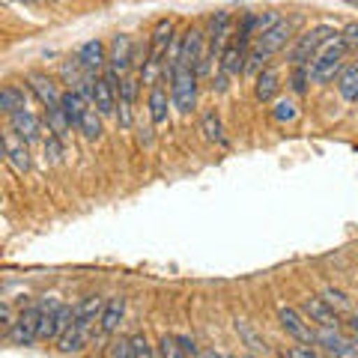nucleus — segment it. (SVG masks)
Here are the masks:
<instances>
[{
  "instance_id": "f257e3e1",
  "label": "nucleus",
  "mask_w": 358,
  "mask_h": 358,
  "mask_svg": "<svg viewBox=\"0 0 358 358\" xmlns=\"http://www.w3.org/2000/svg\"><path fill=\"white\" fill-rule=\"evenodd\" d=\"M105 305H108V301L99 299V296H87L84 301H78V305H75V320L69 322V329H66L63 338L57 341V350H60L63 355L81 352L84 346L90 343L93 331L99 329V322H102Z\"/></svg>"
},
{
  "instance_id": "f03ea898",
  "label": "nucleus",
  "mask_w": 358,
  "mask_h": 358,
  "mask_svg": "<svg viewBox=\"0 0 358 358\" xmlns=\"http://www.w3.org/2000/svg\"><path fill=\"white\" fill-rule=\"evenodd\" d=\"M164 81H171L173 108L179 114H192L197 105V81H200L197 69H192V66H185V63H173V66H167Z\"/></svg>"
},
{
  "instance_id": "7ed1b4c3",
  "label": "nucleus",
  "mask_w": 358,
  "mask_h": 358,
  "mask_svg": "<svg viewBox=\"0 0 358 358\" xmlns=\"http://www.w3.org/2000/svg\"><path fill=\"white\" fill-rule=\"evenodd\" d=\"M346 51H350V45H346L341 36H334L331 42L322 45L320 54L310 60V81L313 84H329V81H334V75L343 72Z\"/></svg>"
},
{
  "instance_id": "20e7f679",
  "label": "nucleus",
  "mask_w": 358,
  "mask_h": 358,
  "mask_svg": "<svg viewBox=\"0 0 358 358\" xmlns=\"http://www.w3.org/2000/svg\"><path fill=\"white\" fill-rule=\"evenodd\" d=\"M334 36H338V30L331 24H320V27L305 30L301 36H296L293 48H289V66H310V60L320 54L322 45L331 42Z\"/></svg>"
},
{
  "instance_id": "39448f33",
  "label": "nucleus",
  "mask_w": 358,
  "mask_h": 358,
  "mask_svg": "<svg viewBox=\"0 0 358 358\" xmlns=\"http://www.w3.org/2000/svg\"><path fill=\"white\" fill-rule=\"evenodd\" d=\"M42 322H39V341H60L63 331L69 329V322L75 320V308L63 305L57 299L42 301Z\"/></svg>"
},
{
  "instance_id": "423d86ee",
  "label": "nucleus",
  "mask_w": 358,
  "mask_h": 358,
  "mask_svg": "<svg viewBox=\"0 0 358 358\" xmlns=\"http://www.w3.org/2000/svg\"><path fill=\"white\" fill-rule=\"evenodd\" d=\"M134 57H138V42L129 33H117L108 45V72H114L117 78H126L134 66Z\"/></svg>"
},
{
  "instance_id": "0eeeda50",
  "label": "nucleus",
  "mask_w": 358,
  "mask_h": 358,
  "mask_svg": "<svg viewBox=\"0 0 358 358\" xmlns=\"http://www.w3.org/2000/svg\"><path fill=\"white\" fill-rule=\"evenodd\" d=\"M39 322H42V308L39 305H27L21 308V313L15 317V326L6 331V338L15 346H30L39 341Z\"/></svg>"
},
{
  "instance_id": "6e6552de",
  "label": "nucleus",
  "mask_w": 358,
  "mask_h": 358,
  "mask_svg": "<svg viewBox=\"0 0 358 358\" xmlns=\"http://www.w3.org/2000/svg\"><path fill=\"white\" fill-rule=\"evenodd\" d=\"M120 81L114 72L99 75L96 78V87H93V108L99 110L102 117H117V99H120Z\"/></svg>"
},
{
  "instance_id": "1a4fd4ad",
  "label": "nucleus",
  "mask_w": 358,
  "mask_h": 358,
  "mask_svg": "<svg viewBox=\"0 0 358 358\" xmlns=\"http://www.w3.org/2000/svg\"><path fill=\"white\" fill-rule=\"evenodd\" d=\"M278 320H281V329L299 343H317V331L310 329L308 317L299 308H281L278 310Z\"/></svg>"
},
{
  "instance_id": "9d476101",
  "label": "nucleus",
  "mask_w": 358,
  "mask_h": 358,
  "mask_svg": "<svg viewBox=\"0 0 358 358\" xmlns=\"http://www.w3.org/2000/svg\"><path fill=\"white\" fill-rule=\"evenodd\" d=\"M30 143L27 141H21L18 134L13 129H6L3 131V152H6V164H9V171H13L15 176H24L30 171Z\"/></svg>"
},
{
  "instance_id": "9b49d317",
  "label": "nucleus",
  "mask_w": 358,
  "mask_h": 358,
  "mask_svg": "<svg viewBox=\"0 0 358 358\" xmlns=\"http://www.w3.org/2000/svg\"><path fill=\"white\" fill-rule=\"evenodd\" d=\"M317 346L331 358H358V343L343 338L338 329H320L317 331Z\"/></svg>"
},
{
  "instance_id": "f8f14e48",
  "label": "nucleus",
  "mask_w": 358,
  "mask_h": 358,
  "mask_svg": "<svg viewBox=\"0 0 358 358\" xmlns=\"http://www.w3.org/2000/svg\"><path fill=\"white\" fill-rule=\"evenodd\" d=\"M299 310L305 313L310 322H317L320 329H341V313L334 310L322 296H308L305 301H301Z\"/></svg>"
},
{
  "instance_id": "ddd939ff",
  "label": "nucleus",
  "mask_w": 358,
  "mask_h": 358,
  "mask_svg": "<svg viewBox=\"0 0 358 358\" xmlns=\"http://www.w3.org/2000/svg\"><path fill=\"white\" fill-rule=\"evenodd\" d=\"M138 75H126L120 81V99H117V122L120 129H131L134 126V99H138Z\"/></svg>"
},
{
  "instance_id": "4468645a",
  "label": "nucleus",
  "mask_w": 358,
  "mask_h": 358,
  "mask_svg": "<svg viewBox=\"0 0 358 358\" xmlns=\"http://www.w3.org/2000/svg\"><path fill=\"white\" fill-rule=\"evenodd\" d=\"M75 57H78V63L84 66L87 75L99 78V75H105V69H108V45L102 39H90V42H84L81 48H78Z\"/></svg>"
},
{
  "instance_id": "2eb2a0df",
  "label": "nucleus",
  "mask_w": 358,
  "mask_h": 358,
  "mask_svg": "<svg viewBox=\"0 0 358 358\" xmlns=\"http://www.w3.org/2000/svg\"><path fill=\"white\" fill-rule=\"evenodd\" d=\"M27 87H30V93L42 102V108H60L63 105V93H60V87H57V81H54L51 75L30 72L27 75Z\"/></svg>"
},
{
  "instance_id": "dca6fc26",
  "label": "nucleus",
  "mask_w": 358,
  "mask_h": 358,
  "mask_svg": "<svg viewBox=\"0 0 358 358\" xmlns=\"http://www.w3.org/2000/svg\"><path fill=\"white\" fill-rule=\"evenodd\" d=\"M9 129H13L21 141H27V143H39L45 141V134H42V120L33 114V110H18V114H9Z\"/></svg>"
},
{
  "instance_id": "f3484780",
  "label": "nucleus",
  "mask_w": 358,
  "mask_h": 358,
  "mask_svg": "<svg viewBox=\"0 0 358 358\" xmlns=\"http://www.w3.org/2000/svg\"><path fill=\"white\" fill-rule=\"evenodd\" d=\"M122 317H126V299H122V296L108 299L105 313H102V322H99V338L105 341V338H110V334H117Z\"/></svg>"
},
{
  "instance_id": "a211bd4d",
  "label": "nucleus",
  "mask_w": 358,
  "mask_h": 358,
  "mask_svg": "<svg viewBox=\"0 0 358 358\" xmlns=\"http://www.w3.org/2000/svg\"><path fill=\"white\" fill-rule=\"evenodd\" d=\"M164 84V81H162ZM162 84H155L150 87V122L155 129L159 126H167V102H173V99H167V90Z\"/></svg>"
},
{
  "instance_id": "6ab92c4d",
  "label": "nucleus",
  "mask_w": 358,
  "mask_h": 358,
  "mask_svg": "<svg viewBox=\"0 0 358 358\" xmlns=\"http://www.w3.org/2000/svg\"><path fill=\"white\" fill-rule=\"evenodd\" d=\"M278 90H281V75H278V69H263L257 75V81H254L257 102H272L278 96Z\"/></svg>"
},
{
  "instance_id": "aec40b11",
  "label": "nucleus",
  "mask_w": 358,
  "mask_h": 358,
  "mask_svg": "<svg viewBox=\"0 0 358 358\" xmlns=\"http://www.w3.org/2000/svg\"><path fill=\"white\" fill-rule=\"evenodd\" d=\"M200 131H203V138L209 143H215V147H227V134H224V122L215 110H203L200 114Z\"/></svg>"
},
{
  "instance_id": "412c9836",
  "label": "nucleus",
  "mask_w": 358,
  "mask_h": 358,
  "mask_svg": "<svg viewBox=\"0 0 358 358\" xmlns=\"http://www.w3.org/2000/svg\"><path fill=\"white\" fill-rule=\"evenodd\" d=\"M0 110L9 117V114H18V110H27V93L24 87L18 84H6L0 90Z\"/></svg>"
},
{
  "instance_id": "4be33fe9",
  "label": "nucleus",
  "mask_w": 358,
  "mask_h": 358,
  "mask_svg": "<svg viewBox=\"0 0 358 358\" xmlns=\"http://www.w3.org/2000/svg\"><path fill=\"white\" fill-rule=\"evenodd\" d=\"M45 126H48L51 134H57L60 141H66L69 131H72V122H69V117H66L63 105L60 108H45Z\"/></svg>"
},
{
  "instance_id": "5701e85b",
  "label": "nucleus",
  "mask_w": 358,
  "mask_h": 358,
  "mask_svg": "<svg viewBox=\"0 0 358 358\" xmlns=\"http://www.w3.org/2000/svg\"><path fill=\"white\" fill-rule=\"evenodd\" d=\"M338 90L346 102H358V63L343 66V72L338 75Z\"/></svg>"
},
{
  "instance_id": "b1692460",
  "label": "nucleus",
  "mask_w": 358,
  "mask_h": 358,
  "mask_svg": "<svg viewBox=\"0 0 358 358\" xmlns=\"http://www.w3.org/2000/svg\"><path fill=\"white\" fill-rule=\"evenodd\" d=\"M60 75H63L66 90H78V87L87 81V78H93V75H87V72H84V66L78 63V57H75V60H66V63L60 66Z\"/></svg>"
},
{
  "instance_id": "393cba45",
  "label": "nucleus",
  "mask_w": 358,
  "mask_h": 358,
  "mask_svg": "<svg viewBox=\"0 0 358 358\" xmlns=\"http://www.w3.org/2000/svg\"><path fill=\"white\" fill-rule=\"evenodd\" d=\"M308 84H310V66H293V72H289V90L296 96H305Z\"/></svg>"
},
{
  "instance_id": "a878e982",
  "label": "nucleus",
  "mask_w": 358,
  "mask_h": 358,
  "mask_svg": "<svg viewBox=\"0 0 358 358\" xmlns=\"http://www.w3.org/2000/svg\"><path fill=\"white\" fill-rule=\"evenodd\" d=\"M272 117L278 122H296L299 120V105L293 102V99H278L275 108H272Z\"/></svg>"
},
{
  "instance_id": "bb28decb",
  "label": "nucleus",
  "mask_w": 358,
  "mask_h": 358,
  "mask_svg": "<svg viewBox=\"0 0 358 358\" xmlns=\"http://www.w3.org/2000/svg\"><path fill=\"white\" fill-rule=\"evenodd\" d=\"M159 358H188L176 334H162V341H159Z\"/></svg>"
},
{
  "instance_id": "cd10ccee",
  "label": "nucleus",
  "mask_w": 358,
  "mask_h": 358,
  "mask_svg": "<svg viewBox=\"0 0 358 358\" xmlns=\"http://www.w3.org/2000/svg\"><path fill=\"white\" fill-rule=\"evenodd\" d=\"M322 299L329 301V305L338 310V313H346V310H352V301L346 299V293H341V289H334V287H326L322 289Z\"/></svg>"
},
{
  "instance_id": "c85d7f7f",
  "label": "nucleus",
  "mask_w": 358,
  "mask_h": 358,
  "mask_svg": "<svg viewBox=\"0 0 358 358\" xmlns=\"http://www.w3.org/2000/svg\"><path fill=\"white\" fill-rule=\"evenodd\" d=\"M287 358H322V350L317 343H293V346H287Z\"/></svg>"
},
{
  "instance_id": "c756f323",
  "label": "nucleus",
  "mask_w": 358,
  "mask_h": 358,
  "mask_svg": "<svg viewBox=\"0 0 358 358\" xmlns=\"http://www.w3.org/2000/svg\"><path fill=\"white\" fill-rule=\"evenodd\" d=\"M63 143H66V141H60L57 134H51V131L45 134V141H42V147H45V159L57 164V162L63 159Z\"/></svg>"
},
{
  "instance_id": "7c9ffc66",
  "label": "nucleus",
  "mask_w": 358,
  "mask_h": 358,
  "mask_svg": "<svg viewBox=\"0 0 358 358\" xmlns=\"http://www.w3.org/2000/svg\"><path fill=\"white\" fill-rule=\"evenodd\" d=\"M131 350H134V355H138V358H159V355H155V350L150 346V338L143 331L131 334Z\"/></svg>"
},
{
  "instance_id": "2f4dec72",
  "label": "nucleus",
  "mask_w": 358,
  "mask_h": 358,
  "mask_svg": "<svg viewBox=\"0 0 358 358\" xmlns=\"http://www.w3.org/2000/svg\"><path fill=\"white\" fill-rule=\"evenodd\" d=\"M108 358H138L131 350V338H120L110 343V350H108Z\"/></svg>"
},
{
  "instance_id": "473e14b6",
  "label": "nucleus",
  "mask_w": 358,
  "mask_h": 358,
  "mask_svg": "<svg viewBox=\"0 0 358 358\" xmlns=\"http://www.w3.org/2000/svg\"><path fill=\"white\" fill-rule=\"evenodd\" d=\"M341 39L350 45V48H358V21H352V24H346L341 30Z\"/></svg>"
},
{
  "instance_id": "72a5a7b5",
  "label": "nucleus",
  "mask_w": 358,
  "mask_h": 358,
  "mask_svg": "<svg viewBox=\"0 0 358 358\" xmlns=\"http://www.w3.org/2000/svg\"><path fill=\"white\" fill-rule=\"evenodd\" d=\"M176 338H179V343H182V350H185L188 358H200V350H197L194 338H188V334H176Z\"/></svg>"
},
{
  "instance_id": "f704fd0d",
  "label": "nucleus",
  "mask_w": 358,
  "mask_h": 358,
  "mask_svg": "<svg viewBox=\"0 0 358 358\" xmlns=\"http://www.w3.org/2000/svg\"><path fill=\"white\" fill-rule=\"evenodd\" d=\"M138 143H141V147H152V126H143V122H138Z\"/></svg>"
},
{
  "instance_id": "c9c22d12",
  "label": "nucleus",
  "mask_w": 358,
  "mask_h": 358,
  "mask_svg": "<svg viewBox=\"0 0 358 358\" xmlns=\"http://www.w3.org/2000/svg\"><path fill=\"white\" fill-rule=\"evenodd\" d=\"M346 326H350V331L355 334V341H358V313H352V317H350V322H346Z\"/></svg>"
},
{
  "instance_id": "e433bc0d",
  "label": "nucleus",
  "mask_w": 358,
  "mask_h": 358,
  "mask_svg": "<svg viewBox=\"0 0 358 358\" xmlns=\"http://www.w3.org/2000/svg\"><path fill=\"white\" fill-rule=\"evenodd\" d=\"M346 3H352V6H358V0H346Z\"/></svg>"
},
{
  "instance_id": "4c0bfd02",
  "label": "nucleus",
  "mask_w": 358,
  "mask_h": 358,
  "mask_svg": "<svg viewBox=\"0 0 358 358\" xmlns=\"http://www.w3.org/2000/svg\"><path fill=\"white\" fill-rule=\"evenodd\" d=\"M245 358H257V355H245Z\"/></svg>"
},
{
  "instance_id": "58836bf2",
  "label": "nucleus",
  "mask_w": 358,
  "mask_h": 358,
  "mask_svg": "<svg viewBox=\"0 0 358 358\" xmlns=\"http://www.w3.org/2000/svg\"><path fill=\"white\" fill-rule=\"evenodd\" d=\"M21 3H24V0H21ZM27 3H33V0H27Z\"/></svg>"
}]
</instances>
